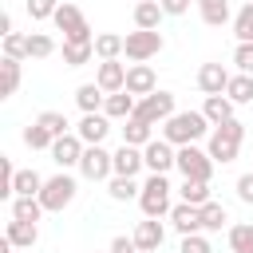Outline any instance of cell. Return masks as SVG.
Wrapping results in <instances>:
<instances>
[{
	"label": "cell",
	"instance_id": "obj_23",
	"mask_svg": "<svg viewBox=\"0 0 253 253\" xmlns=\"http://www.w3.org/2000/svg\"><path fill=\"white\" fill-rule=\"evenodd\" d=\"M95 59V40H63V63L67 67H83Z\"/></svg>",
	"mask_w": 253,
	"mask_h": 253
},
{
	"label": "cell",
	"instance_id": "obj_38",
	"mask_svg": "<svg viewBox=\"0 0 253 253\" xmlns=\"http://www.w3.org/2000/svg\"><path fill=\"white\" fill-rule=\"evenodd\" d=\"M51 142H55V138H51V134H47L40 123L24 126V146H28V150H51Z\"/></svg>",
	"mask_w": 253,
	"mask_h": 253
},
{
	"label": "cell",
	"instance_id": "obj_48",
	"mask_svg": "<svg viewBox=\"0 0 253 253\" xmlns=\"http://www.w3.org/2000/svg\"><path fill=\"white\" fill-rule=\"evenodd\" d=\"M20 253H32V249H20Z\"/></svg>",
	"mask_w": 253,
	"mask_h": 253
},
{
	"label": "cell",
	"instance_id": "obj_49",
	"mask_svg": "<svg viewBox=\"0 0 253 253\" xmlns=\"http://www.w3.org/2000/svg\"><path fill=\"white\" fill-rule=\"evenodd\" d=\"M245 253H253V249H245Z\"/></svg>",
	"mask_w": 253,
	"mask_h": 253
},
{
	"label": "cell",
	"instance_id": "obj_2",
	"mask_svg": "<svg viewBox=\"0 0 253 253\" xmlns=\"http://www.w3.org/2000/svg\"><path fill=\"white\" fill-rule=\"evenodd\" d=\"M241 138H245V123H237V119H229V123H221V126H213L210 130V158L213 162H233L237 158V150H241Z\"/></svg>",
	"mask_w": 253,
	"mask_h": 253
},
{
	"label": "cell",
	"instance_id": "obj_47",
	"mask_svg": "<svg viewBox=\"0 0 253 253\" xmlns=\"http://www.w3.org/2000/svg\"><path fill=\"white\" fill-rule=\"evenodd\" d=\"M12 32H16V28H12V16L4 12V16H0V40H4V36H12Z\"/></svg>",
	"mask_w": 253,
	"mask_h": 253
},
{
	"label": "cell",
	"instance_id": "obj_20",
	"mask_svg": "<svg viewBox=\"0 0 253 253\" xmlns=\"http://www.w3.org/2000/svg\"><path fill=\"white\" fill-rule=\"evenodd\" d=\"M4 237H8L16 249H32V245L40 241V225H36V221H16V217H12L8 229H4Z\"/></svg>",
	"mask_w": 253,
	"mask_h": 253
},
{
	"label": "cell",
	"instance_id": "obj_45",
	"mask_svg": "<svg viewBox=\"0 0 253 253\" xmlns=\"http://www.w3.org/2000/svg\"><path fill=\"white\" fill-rule=\"evenodd\" d=\"M158 4H162L166 16H186L190 12V0H158Z\"/></svg>",
	"mask_w": 253,
	"mask_h": 253
},
{
	"label": "cell",
	"instance_id": "obj_3",
	"mask_svg": "<svg viewBox=\"0 0 253 253\" xmlns=\"http://www.w3.org/2000/svg\"><path fill=\"white\" fill-rule=\"evenodd\" d=\"M170 182H166V174H150L146 182H142V194H138V206H142V217H166L174 206H170Z\"/></svg>",
	"mask_w": 253,
	"mask_h": 253
},
{
	"label": "cell",
	"instance_id": "obj_42",
	"mask_svg": "<svg viewBox=\"0 0 253 253\" xmlns=\"http://www.w3.org/2000/svg\"><path fill=\"white\" fill-rule=\"evenodd\" d=\"M233 63H237V71L253 75V43H237L233 47Z\"/></svg>",
	"mask_w": 253,
	"mask_h": 253
},
{
	"label": "cell",
	"instance_id": "obj_19",
	"mask_svg": "<svg viewBox=\"0 0 253 253\" xmlns=\"http://www.w3.org/2000/svg\"><path fill=\"white\" fill-rule=\"evenodd\" d=\"M142 166H146V162H142V150H138V146H126V142H123V146L115 150V174H119V178H134Z\"/></svg>",
	"mask_w": 253,
	"mask_h": 253
},
{
	"label": "cell",
	"instance_id": "obj_16",
	"mask_svg": "<svg viewBox=\"0 0 253 253\" xmlns=\"http://www.w3.org/2000/svg\"><path fill=\"white\" fill-rule=\"evenodd\" d=\"M107 130H111V119H107L103 111H99V115H83V119H79V126H75V134H79L87 146H103Z\"/></svg>",
	"mask_w": 253,
	"mask_h": 253
},
{
	"label": "cell",
	"instance_id": "obj_39",
	"mask_svg": "<svg viewBox=\"0 0 253 253\" xmlns=\"http://www.w3.org/2000/svg\"><path fill=\"white\" fill-rule=\"evenodd\" d=\"M229 249L233 253H245V249H253V225H229Z\"/></svg>",
	"mask_w": 253,
	"mask_h": 253
},
{
	"label": "cell",
	"instance_id": "obj_22",
	"mask_svg": "<svg viewBox=\"0 0 253 253\" xmlns=\"http://www.w3.org/2000/svg\"><path fill=\"white\" fill-rule=\"evenodd\" d=\"M162 4L158 0H138L134 4V28H142V32H158V24H162Z\"/></svg>",
	"mask_w": 253,
	"mask_h": 253
},
{
	"label": "cell",
	"instance_id": "obj_30",
	"mask_svg": "<svg viewBox=\"0 0 253 253\" xmlns=\"http://www.w3.org/2000/svg\"><path fill=\"white\" fill-rule=\"evenodd\" d=\"M178 194H182L186 206H206V202H213V198H210V182H190V178H182Z\"/></svg>",
	"mask_w": 253,
	"mask_h": 253
},
{
	"label": "cell",
	"instance_id": "obj_43",
	"mask_svg": "<svg viewBox=\"0 0 253 253\" xmlns=\"http://www.w3.org/2000/svg\"><path fill=\"white\" fill-rule=\"evenodd\" d=\"M178 253H213V249H210V241H206V233H190V237H182V245H178Z\"/></svg>",
	"mask_w": 253,
	"mask_h": 253
},
{
	"label": "cell",
	"instance_id": "obj_40",
	"mask_svg": "<svg viewBox=\"0 0 253 253\" xmlns=\"http://www.w3.org/2000/svg\"><path fill=\"white\" fill-rule=\"evenodd\" d=\"M4 59H28V36H20V32L4 36Z\"/></svg>",
	"mask_w": 253,
	"mask_h": 253
},
{
	"label": "cell",
	"instance_id": "obj_33",
	"mask_svg": "<svg viewBox=\"0 0 253 253\" xmlns=\"http://www.w3.org/2000/svg\"><path fill=\"white\" fill-rule=\"evenodd\" d=\"M233 36H237V43H253V0L237 8V16H233Z\"/></svg>",
	"mask_w": 253,
	"mask_h": 253
},
{
	"label": "cell",
	"instance_id": "obj_32",
	"mask_svg": "<svg viewBox=\"0 0 253 253\" xmlns=\"http://www.w3.org/2000/svg\"><path fill=\"white\" fill-rule=\"evenodd\" d=\"M225 95L233 99V107H237V103H253V75H245V71H237V75L229 79V87H225Z\"/></svg>",
	"mask_w": 253,
	"mask_h": 253
},
{
	"label": "cell",
	"instance_id": "obj_11",
	"mask_svg": "<svg viewBox=\"0 0 253 253\" xmlns=\"http://www.w3.org/2000/svg\"><path fill=\"white\" fill-rule=\"evenodd\" d=\"M83 150H87V142H83V138H79V134L71 130V134H63V138H55L47 154H51V162H55L59 170H71V166H79Z\"/></svg>",
	"mask_w": 253,
	"mask_h": 253
},
{
	"label": "cell",
	"instance_id": "obj_21",
	"mask_svg": "<svg viewBox=\"0 0 253 253\" xmlns=\"http://www.w3.org/2000/svg\"><path fill=\"white\" fill-rule=\"evenodd\" d=\"M194 4H198L202 24H210V28H221V24H229V20H233L229 0H194Z\"/></svg>",
	"mask_w": 253,
	"mask_h": 253
},
{
	"label": "cell",
	"instance_id": "obj_15",
	"mask_svg": "<svg viewBox=\"0 0 253 253\" xmlns=\"http://www.w3.org/2000/svg\"><path fill=\"white\" fill-rule=\"evenodd\" d=\"M229 71H225V63H202L198 67V87L206 91V95H225V87H229Z\"/></svg>",
	"mask_w": 253,
	"mask_h": 253
},
{
	"label": "cell",
	"instance_id": "obj_8",
	"mask_svg": "<svg viewBox=\"0 0 253 253\" xmlns=\"http://www.w3.org/2000/svg\"><path fill=\"white\" fill-rule=\"evenodd\" d=\"M170 115H174V95H170V91H154V95H146V99L134 103V115H130V119H142V123L158 126V123H166Z\"/></svg>",
	"mask_w": 253,
	"mask_h": 253
},
{
	"label": "cell",
	"instance_id": "obj_28",
	"mask_svg": "<svg viewBox=\"0 0 253 253\" xmlns=\"http://www.w3.org/2000/svg\"><path fill=\"white\" fill-rule=\"evenodd\" d=\"M43 182H47V178H40L36 170H16V182H12V190H16V198H40Z\"/></svg>",
	"mask_w": 253,
	"mask_h": 253
},
{
	"label": "cell",
	"instance_id": "obj_9",
	"mask_svg": "<svg viewBox=\"0 0 253 253\" xmlns=\"http://www.w3.org/2000/svg\"><path fill=\"white\" fill-rule=\"evenodd\" d=\"M51 24L63 32V40H95V36H91V24L83 20V12H79L75 4H59L55 16H51Z\"/></svg>",
	"mask_w": 253,
	"mask_h": 253
},
{
	"label": "cell",
	"instance_id": "obj_7",
	"mask_svg": "<svg viewBox=\"0 0 253 253\" xmlns=\"http://www.w3.org/2000/svg\"><path fill=\"white\" fill-rule=\"evenodd\" d=\"M79 174L87 182H111L115 178V154L107 146H87L79 158Z\"/></svg>",
	"mask_w": 253,
	"mask_h": 253
},
{
	"label": "cell",
	"instance_id": "obj_24",
	"mask_svg": "<svg viewBox=\"0 0 253 253\" xmlns=\"http://www.w3.org/2000/svg\"><path fill=\"white\" fill-rule=\"evenodd\" d=\"M202 115L210 119V126H221V123H229V119H233V99H229V95H206Z\"/></svg>",
	"mask_w": 253,
	"mask_h": 253
},
{
	"label": "cell",
	"instance_id": "obj_34",
	"mask_svg": "<svg viewBox=\"0 0 253 253\" xmlns=\"http://www.w3.org/2000/svg\"><path fill=\"white\" fill-rule=\"evenodd\" d=\"M107 194H111L115 202H130V198H138V194H142V186H138L134 178H119V174H115V178L107 182Z\"/></svg>",
	"mask_w": 253,
	"mask_h": 253
},
{
	"label": "cell",
	"instance_id": "obj_13",
	"mask_svg": "<svg viewBox=\"0 0 253 253\" xmlns=\"http://www.w3.org/2000/svg\"><path fill=\"white\" fill-rule=\"evenodd\" d=\"M95 83L103 87V95H119V91H126V63H119V59H103L99 71H95Z\"/></svg>",
	"mask_w": 253,
	"mask_h": 253
},
{
	"label": "cell",
	"instance_id": "obj_44",
	"mask_svg": "<svg viewBox=\"0 0 253 253\" xmlns=\"http://www.w3.org/2000/svg\"><path fill=\"white\" fill-rule=\"evenodd\" d=\"M237 198H241V202H245V206H253V170H249V174H241V178H237Z\"/></svg>",
	"mask_w": 253,
	"mask_h": 253
},
{
	"label": "cell",
	"instance_id": "obj_5",
	"mask_svg": "<svg viewBox=\"0 0 253 253\" xmlns=\"http://www.w3.org/2000/svg\"><path fill=\"white\" fill-rule=\"evenodd\" d=\"M213 158H210V150H202V146H178V170H182V178H190V182H210L213 178Z\"/></svg>",
	"mask_w": 253,
	"mask_h": 253
},
{
	"label": "cell",
	"instance_id": "obj_31",
	"mask_svg": "<svg viewBox=\"0 0 253 253\" xmlns=\"http://www.w3.org/2000/svg\"><path fill=\"white\" fill-rule=\"evenodd\" d=\"M40 213H47L40 198H12V217L16 221H40Z\"/></svg>",
	"mask_w": 253,
	"mask_h": 253
},
{
	"label": "cell",
	"instance_id": "obj_1",
	"mask_svg": "<svg viewBox=\"0 0 253 253\" xmlns=\"http://www.w3.org/2000/svg\"><path fill=\"white\" fill-rule=\"evenodd\" d=\"M210 119L202 111H174L166 123H162V138L170 146H194L198 138H210Z\"/></svg>",
	"mask_w": 253,
	"mask_h": 253
},
{
	"label": "cell",
	"instance_id": "obj_18",
	"mask_svg": "<svg viewBox=\"0 0 253 253\" xmlns=\"http://www.w3.org/2000/svg\"><path fill=\"white\" fill-rule=\"evenodd\" d=\"M75 103H79L83 115H99V111L107 107V95H103L99 83H79V87H75Z\"/></svg>",
	"mask_w": 253,
	"mask_h": 253
},
{
	"label": "cell",
	"instance_id": "obj_37",
	"mask_svg": "<svg viewBox=\"0 0 253 253\" xmlns=\"http://www.w3.org/2000/svg\"><path fill=\"white\" fill-rule=\"evenodd\" d=\"M36 123H40V126H43V130H47L51 138H63V134H71V130H67L71 123L63 119V111H43V115H40Z\"/></svg>",
	"mask_w": 253,
	"mask_h": 253
},
{
	"label": "cell",
	"instance_id": "obj_46",
	"mask_svg": "<svg viewBox=\"0 0 253 253\" xmlns=\"http://www.w3.org/2000/svg\"><path fill=\"white\" fill-rule=\"evenodd\" d=\"M111 253H138V245H134V237H123V233H119V237L111 241Z\"/></svg>",
	"mask_w": 253,
	"mask_h": 253
},
{
	"label": "cell",
	"instance_id": "obj_4",
	"mask_svg": "<svg viewBox=\"0 0 253 253\" xmlns=\"http://www.w3.org/2000/svg\"><path fill=\"white\" fill-rule=\"evenodd\" d=\"M75 178L67 174V170H59V174H51L47 182H43V190H40V202H43V210L47 213H63L71 202H75Z\"/></svg>",
	"mask_w": 253,
	"mask_h": 253
},
{
	"label": "cell",
	"instance_id": "obj_50",
	"mask_svg": "<svg viewBox=\"0 0 253 253\" xmlns=\"http://www.w3.org/2000/svg\"><path fill=\"white\" fill-rule=\"evenodd\" d=\"M134 4H138V0H134Z\"/></svg>",
	"mask_w": 253,
	"mask_h": 253
},
{
	"label": "cell",
	"instance_id": "obj_29",
	"mask_svg": "<svg viewBox=\"0 0 253 253\" xmlns=\"http://www.w3.org/2000/svg\"><path fill=\"white\" fill-rule=\"evenodd\" d=\"M198 213H202V233H217L229 221V213H225L221 202H206V206H198Z\"/></svg>",
	"mask_w": 253,
	"mask_h": 253
},
{
	"label": "cell",
	"instance_id": "obj_25",
	"mask_svg": "<svg viewBox=\"0 0 253 253\" xmlns=\"http://www.w3.org/2000/svg\"><path fill=\"white\" fill-rule=\"evenodd\" d=\"M123 47H126V36H115V32H99V36H95V55H99V63H103V59H119Z\"/></svg>",
	"mask_w": 253,
	"mask_h": 253
},
{
	"label": "cell",
	"instance_id": "obj_17",
	"mask_svg": "<svg viewBox=\"0 0 253 253\" xmlns=\"http://www.w3.org/2000/svg\"><path fill=\"white\" fill-rule=\"evenodd\" d=\"M170 221H174V229H178L182 237H190V233H202V213H198V206H186V202H178V206L170 210Z\"/></svg>",
	"mask_w": 253,
	"mask_h": 253
},
{
	"label": "cell",
	"instance_id": "obj_6",
	"mask_svg": "<svg viewBox=\"0 0 253 253\" xmlns=\"http://www.w3.org/2000/svg\"><path fill=\"white\" fill-rule=\"evenodd\" d=\"M162 47H166L162 32H142V28H134V32H126V47H123V55H126L130 63H146V59H154Z\"/></svg>",
	"mask_w": 253,
	"mask_h": 253
},
{
	"label": "cell",
	"instance_id": "obj_14",
	"mask_svg": "<svg viewBox=\"0 0 253 253\" xmlns=\"http://www.w3.org/2000/svg\"><path fill=\"white\" fill-rule=\"evenodd\" d=\"M134 245H138V253H158L162 249V241H166V229H162V221L158 217H146V221H138L134 225Z\"/></svg>",
	"mask_w": 253,
	"mask_h": 253
},
{
	"label": "cell",
	"instance_id": "obj_51",
	"mask_svg": "<svg viewBox=\"0 0 253 253\" xmlns=\"http://www.w3.org/2000/svg\"><path fill=\"white\" fill-rule=\"evenodd\" d=\"M107 253H111V249H107Z\"/></svg>",
	"mask_w": 253,
	"mask_h": 253
},
{
	"label": "cell",
	"instance_id": "obj_36",
	"mask_svg": "<svg viewBox=\"0 0 253 253\" xmlns=\"http://www.w3.org/2000/svg\"><path fill=\"white\" fill-rule=\"evenodd\" d=\"M51 51H55V40L47 32H32L28 36V59H47Z\"/></svg>",
	"mask_w": 253,
	"mask_h": 253
},
{
	"label": "cell",
	"instance_id": "obj_26",
	"mask_svg": "<svg viewBox=\"0 0 253 253\" xmlns=\"http://www.w3.org/2000/svg\"><path fill=\"white\" fill-rule=\"evenodd\" d=\"M134 103H138V99H134L130 91H119V95H107V107H103V115H107V119H123V123H126V119L134 115Z\"/></svg>",
	"mask_w": 253,
	"mask_h": 253
},
{
	"label": "cell",
	"instance_id": "obj_10",
	"mask_svg": "<svg viewBox=\"0 0 253 253\" xmlns=\"http://www.w3.org/2000/svg\"><path fill=\"white\" fill-rule=\"evenodd\" d=\"M142 162H146L150 174H166V170L178 166V146H170L166 138H154V142L142 146Z\"/></svg>",
	"mask_w": 253,
	"mask_h": 253
},
{
	"label": "cell",
	"instance_id": "obj_12",
	"mask_svg": "<svg viewBox=\"0 0 253 253\" xmlns=\"http://www.w3.org/2000/svg\"><path fill=\"white\" fill-rule=\"evenodd\" d=\"M126 91H130L134 99L154 95V91H158V75H154V67H150V63H130V67H126Z\"/></svg>",
	"mask_w": 253,
	"mask_h": 253
},
{
	"label": "cell",
	"instance_id": "obj_35",
	"mask_svg": "<svg viewBox=\"0 0 253 253\" xmlns=\"http://www.w3.org/2000/svg\"><path fill=\"white\" fill-rule=\"evenodd\" d=\"M0 71H4V87H0V99H8V95H16L20 91V59H0Z\"/></svg>",
	"mask_w": 253,
	"mask_h": 253
},
{
	"label": "cell",
	"instance_id": "obj_41",
	"mask_svg": "<svg viewBox=\"0 0 253 253\" xmlns=\"http://www.w3.org/2000/svg\"><path fill=\"white\" fill-rule=\"evenodd\" d=\"M24 8H28L32 20H51L55 8H59V0H24Z\"/></svg>",
	"mask_w": 253,
	"mask_h": 253
},
{
	"label": "cell",
	"instance_id": "obj_27",
	"mask_svg": "<svg viewBox=\"0 0 253 253\" xmlns=\"http://www.w3.org/2000/svg\"><path fill=\"white\" fill-rule=\"evenodd\" d=\"M123 142L142 150L146 142H154V126H150V123H142V119H126V126H123Z\"/></svg>",
	"mask_w": 253,
	"mask_h": 253
}]
</instances>
